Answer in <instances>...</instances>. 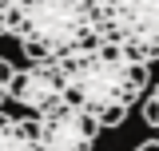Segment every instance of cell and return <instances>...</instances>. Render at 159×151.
I'll return each instance as SVG.
<instances>
[{"label": "cell", "mask_w": 159, "mask_h": 151, "mask_svg": "<svg viewBox=\"0 0 159 151\" xmlns=\"http://www.w3.org/2000/svg\"><path fill=\"white\" fill-rule=\"evenodd\" d=\"M135 151H159V139H147V143H139Z\"/></svg>", "instance_id": "10"}, {"label": "cell", "mask_w": 159, "mask_h": 151, "mask_svg": "<svg viewBox=\"0 0 159 151\" xmlns=\"http://www.w3.org/2000/svg\"><path fill=\"white\" fill-rule=\"evenodd\" d=\"M64 99V76H60V64H28V68H16L12 76V103H20L24 112H48Z\"/></svg>", "instance_id": "5"}, {"label": "cell", "mask_w": 159, "mask_h": 151, "mask_svg": "<svg viewBox=\"0 0 159 151\" xmlns=\"http://www.w3.org/2000/svg\"><path fill=\"white\" fill-rule=\"evenodd\" d=\"M0 151H40L32 119H12L0 112Z\"/></svg>", "instance_id": "6"}, {"label": "cell", "mask_w": 159, "mask_h": 151, "mask_svg": "<svg viewBox=\"0 0 159 151\" xmlns=\"http://www.w3.org/2000/svg\"><path fill=\"white\" fill-rule=\"evenodd\" d=\"M8 36L28 64H60L99 40L96 0H20Z\"/></svg>", "instance_id": "2"}, {"label": "cell", "mask_w": 159, "mask_h": 151, "mask_svg": "<svg viewBox=\"0 0 159 151\" xmlns=\"http://www.w3.org/2000/svg\"><path fill=\"white\" fill-rule=\"evenodd\" d=\"M143 123L159 135V84L147 92V99H143Z\"/></svg>", "instance_id": "7"}, {"label": "cell", "mask_w": 159, "mask_h": 151, "mask_svg": "<svg viewBox=\"0 0 159 151\" xmlns=\"http://www.w3.org/2000/svg\"><path fill=\"white\" fill-rule=\"evenodd\" d=\"M16 8H20V0H0V40L12 32V16H16Z\"/></svg>", "instance_id": "9"}, {"label": "cell", "mask_w": 159, "mask_h": 151, "mask_svg": "<svg viewBox=\"0 0 159 151\" xmlns=\"http://www.w3.org/2000/svg\"><path fill=\"white\" fill-rule=\"evenodd\" d=\"M96 24L103 44L143 64L159 60V0H96Z\"/></svg>", "instance_id": "3"}, {"label": "cell", "mask_w": 159, "mask_h": 151, "mask_svg": "<svg viewBox=\"0 0 159 151\" xmlns=\"http://www.w3.org/2000/svg\"><path fill=\"white\" fill-rule=\"evenodd\" d=\"M32 131H36L40 151H96L99 123L84 108L60 99L56 108L32 115Z\"/></svg>", "instance_id": "4"}, {"label": "cell", "mask_w": 159, "mask_h": 151, "mask_svg": "<svg viewBox=\"0 0 159 151\" xmlns=\"http://www.w3.org/2000/svg\"><path fill=\"white\" fill-rule=\"evenodd\" d=\"M12 76H16V68L0 56V112H4V103L12 99Z\"/></svg>", "instance_id": "8"}, {"label": "cell", "mask_w": 159, "mask_h": 151, "mask_svg": "<svg viewBox=\"0 0 159 151\" xmlns=\"http://www.w3.org/2000/svg\"><path fill=\"white\" fill-rule=\"evenodd\" d=\"M60 76H64V99L68 103L84 108L99 127H119L131 112V103L147 92L151 64L127 56L116 44L96 40L92 48L60 60Z\"/></svg>", "instance_id": "1"}]
</instances>
